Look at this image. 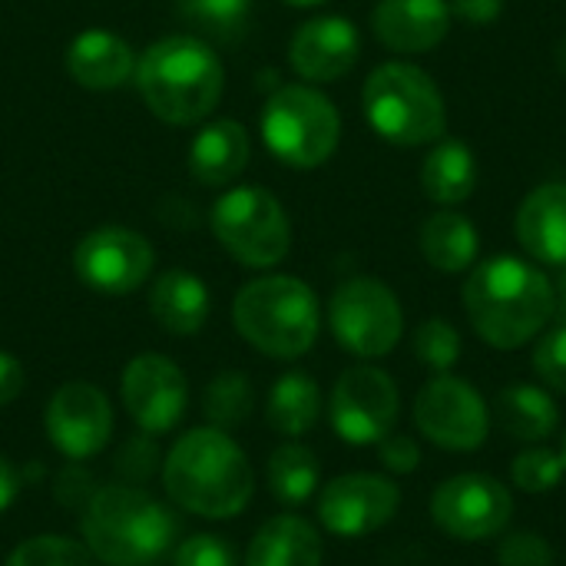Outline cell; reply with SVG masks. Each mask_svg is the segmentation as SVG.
Here are the masks:
<instances>
[{
    "label": "cell",
    "mask_w": 566,
    "mask_h": 566,
    "mask_svg": "<svg viewBox=\"0 0 566 566\" xmlns=\"http://www.w3.org/2000/svg\"><path fill=\"white\" fill-rule=\"evenodd\" d=\"M418 431L444 451H478L488 441V405L478 388L454 375H434L415 401Z\"/></svg>",
    "instance_id": "cell-11"
},
{
    "label": "cell",
    "mask_w": 566,
    "mask_h": 566,
    "mask_svg": "<svg viewBox=\"0 0 566 566\" xmlns=\"http://www.w3.org/2000/svg\"><path fill=\"white\" fill-rule=\"evenodd\" d=\"M176 566H239V557L226 537L216 534H196L182 541L172 554Z\"/></svg>",
    "instance_id": "cell-35"
},
{
    "label": "cell",
    "mask_w": 566,
    "mask_h": 566,
    "mask_svg": "<svg viewBox=\"0 0 566 566\" xmlns=\"http://www.w3.org/2000/svg\"><path fill=\"white\" fill-rule=\"evenodd\" d=\"M424 196L438 206H458L471 199L478 186V163L474 153L458 139H438V146L424 156L421 166Z\"/></svg>",
    "instance_id": "cell-25"
},
{
    "label": "cell",
    "mask_w": 566,
    "mask_h": 566,
    "mask_svg": "<svg viewBox=\"0 0 566 566\" xmlns=\"http://www.w3.org/2000/svg\"><path fill=\"white\" fill-rule=\"evenodd\" d=\"M325 547L318 531L292 514L262 524L245 551V566H322Z\"/></svg>",
    "instance_id": "cell-23"
},
{
    "label": "cell",
    "mask_w": 566,
    "mask_h": 566,
    "mask_svg": "<svg viewBox=\"0 0 566 566\" xmlns=\"http://www.w3.org/2000/svg\"><path fill=\"white\" fill-rule=\"evenodd\" d=\"M70 76L86 90H116L136 73L133 46L109 30H83L66 50Z\"/></svg>",
    "instance_id": "cell-20"
},
{
    "label": "cell",
    "mask_w": 566,
    "mask_h": 566,
    "mask_svg": "<svg viewBox=\"0 0 566 566\" xmlns=\"http://www.w3.org/2000/svg\"><path fill=\"white\" fill-rule=\"evenodd\" d=\"M235 332L269 358H302L322 328L315 292L292 275H265L249 282L232 302Z\"/></svg>",
    "instance_id": "cell-5"
},
{
    "label": "cell",
    "mask_w": 566,
    "mask_h": 566,
    "mask_svg": "<svg viewBox=\"0 0 566 566\" xmlns=\"http://www.w3.org/2000/svg\"><path fill=\"white\" fill-rule=\"evenodd\" d=\"M23 385H27L23 365L10 352H0V408L13 405L23 395Z\"/></svg>",
    "instance_id": "cell-39"
},
{
    "label": "cell",
    "mask_w": 566,
    "mask_h": 566,
    "mask_svg": "<svg viewBox=\"0 0 566 566\" xmlns=\"http://www.w3.org/2000/svg\"><path fill=\"white\" fill-rule=\"evenodd\" d=\"M554 318H557V325H566V265L560 282L554 285Z\"/></svg>",
    "instance_id": "cell-42"
},
{
    "label": "cell",
    "mask_w": 566,
    "mask_h": 566,
    "mask_svg": "<svg viewBox=\"0 0 566 566\" xmlns=\"http://www.w3.org/2000/svg\"><path fill=\"white\" fill-rule=\"evenodd\" d=\"M514 494L491 474H458L431 497V521L454 541L478 544L507 531Z\"/></svg>",
    "instance_id": "cell-10"
},
{
    "label": "cell",
    "mask_w": 566,
    "mask_h": 566,
    "mask_svg": "<svg viewBox=\"0 0 566 566\" xmlns=\"http://www.w3.org/2000/svg\"><path fill=\"white\" fill-rule=\"evenodd\" d=\"M328 322L338 345L358 358H381L395 352L405 332V315L395 292L378 279H348L335 289Z\"/></svg>",
    "instance_id": "cell-9"
},
{
    "label": "cell",
    "mask_w": 566,
    "mask_h": 566,
    "mask_svg": "<svg viewBox=\"0 0 566 566\" xmlns=\"http://www.w3.org/2000/svg\"><path fill=\"white\" fill-rule=\"evenodd\" d=\"M534 371L547 388L566 395V325H554L551 332H544L534 348Z\"/></svg>",
    "instance_id": "cell-34"
},
{
    "label": "cell",
    "mask_w": 566,
    "mask_h": 566,
    "mask_svg": "<svg viewBox=\"0 0 566 566\" xmlns=\"http://www.w3.org/2000/svg\"><path fill=\"white\" fill-rule=\"evenodd\" d=\"M136 86L153 116L169 126H192L216 109L226 73L206 40L172 33L149 43L136 60Z\"/></svg>",
    "instance_id": "cell-3"
},
{
    "label": "cell",
    "mask_w": 566,
    "mask_h": 566,
    "mask_svg": "<svg viewBox=\"0 0 566 566\" xmlns=\"http://www.w3.org/2000/svg\"><path fill=\"white\" fill-rule=\"evenodd\" d=\"M318 415H322V391L312 375L289 371L272 385L265 418H269V428L279 431L282 438L308 434L315 428Z\"/></svg>",
    "instance_id": "cell-26"
},
{
    "label": "cell",
    "mask_w": 566,
    "mask_h": 566,
    "mask_svg": "<svg viewBox=\"0 0 566 566\" xmlns=\"http://www.w3.org/2000/svg\"><path fill=\"white\" fill-rule=\"evenodd\" d=\"M342 136L335 103L302 83L282 86L262 109V139L269 153L292 169H315L332 159Z\"/></svg>",
    "instance_id": "cell-7"
},
{
    "label": "cell",
    "mask_w": 566,
    "mask_h": 566,
    "mask_svg": "<svg viewBox=\"0 0 566 566\" xmlns=\"http://www.w3.org/2000/svg\"><path fill=\"white\" fill-rule=\"evenodd\" d=\"M361 53V36L345 17H315L302 23L289 43L292 70L308 83L342 80Z\"/></svg>",
    "instance_id": "cell-17"
},
{
    "label": "cell",
    "mask_w": 566,
    "mask_h": 566,
    "mask_svg": "<svg viewBox=\"0 0 566 566\" xmlns=\"http://www.w3.org/2000/svg\"><path fill=\"white\" fill-rule=\"evenodd\" d=\"M212 232L222 249L249 269H272L292 249L289 216L262 186L229 189L212 206Z\"/></svg>",
    "instance_id": "cell-8"
},
{
    "label": "cell",
    "mask_w": 566,
    "mask_h": 566,
    "mask_svg": "<svg viewBox=\"0 0 566 566\" xmlns=\"http://www.w3.org/2000/svg\"><path fill=\"white\" fill-rule=\"evenodd\" d=\"M83 544L106 566H146L176 541V517L136 484L93 491L83 507Z\"/></svg>",
    "instance_id": "cell-4"
},
{
    "label": "cell",
    "mask_w": 566,
    "mask_h": 566,
    "mask_svg": "<svg viewBox=\"0 0 566 566\" xmlns=\"http://www.w3.org/2000/svg\"><path fill=\"white\" fill-rule=\"evenodd\" d=\"M318 458L305 444H282L269 458V488L282 504H305L318 491Z\"/></svg>",
    "instance_id": "cell-28"
},
{
    "label": "cell",
    "mask_w": 566,
    "mask_h": 566,
    "mask_svg": "<svg viewBox=\"0 0 566 566\" xmlns=\"http://www.w3.org/2000/svg\"><path fill=\"white\" fill-rule=\"evenodd\" d=\"M464 308L488 345L511 352L537 338L554 318V282L524 259L497 255L468 275Z\"/></svg>",
    "instance_id": "cell-2"
},
{
    "label": "cell",
    "mask_w": 566,
    "mask_h": 566,
    "mask_svg": "<svg viewBox=\"0 0 566 566\" xmlns=\"http://www.w3.org/2000/svg\"><path fill=\"white\" fill-rule=\"evenodd\" d=\"M564 474V458L551 448H527L511 464V478L524 494H551Z\"/></svg>",
    "instance_id": "cell-33"
},
{
    "label": "cell",
    "mask_w": 566,
    "mask_h": 566,
    "mask_svg": "<svg viewBox=\"0 0 566 566\" xmlns=\"http://www.w3.org/2000/svg\"><path fill=\"white\" fill-rule=\"evenodd\" d=\"M146 566H153V564H146Z\"/></svg>",
    "instance_id": "cell-46"
},
{
    "label": "cell",
    "mask_w": 566,
    "mask_h": 566,
    "mask_svg": "<svg viewBox=\"0 0 566 566\" xmlns=\"http://www.w3.org/2000/svg\"><path fill=\"white\" fill-rule=\"evenodd\" d=\"M560 458H564V468H566V438H564V444H560Z\"/></svg>",
    "instance_id": "cell-45"
},
{
    "label": "cell",
    "mask_w": 566,
    "mask_h": 566,
    "mask_svg": "<svg viewBox=\"0 0 566 566\" xmlns=\"http://www.w3.org/2000/svg\"><path fill=\"white\" fill-rule=\"evenodd\" d=\"M401 491L381 474H342L318 497V521L335 537H365L391 524Z\"/></svg>",
    "instance_id": "cell-16"
},
{
    "label": "cell",
    "mask_w": 566,
    "mask_h": 566,
    "mask_svg": "<svg viewBox=\"0 0 566 566\" xmlns=\"http://www.w3.org/2000/svg\"><path fill=\"white\" fill-rule=\"evenodd\" d=\"M497 560L501 566H554V547L534 531H517L504 537Z\"/></svg>",
    "instance_id": "cell-36"
},
{
    "label": "cell",
    "mask_w": 566,
    "mask_h": 566,
    "mask_svg": "<svg viewBox=\"0 0 566 566\" xmlns=\"http://www.w3.org/2000/svg\"><path fill=\"white\" fill-rule=\"evenodd\" d=\"M398 385L388 371L375 365H355L348 368L332 391V428L345 444L365 448L378 444L385 434H391L398 421Z\"/></svg>",
    "instance_id": "cell-12"
},
{
    "label": "cell",
    "mask_w": 566,
    "mask_h": 566,
    "mask_svg": "<svg viewBox=\"0 0 566 566\" xmlns=\"http://www.w3.org/2000/svg\"><path fill=\"white\" fill-rule=\"evenodd\" d=\"M494 411H497L504 434H511L524 444L547 441L560 424V411H557L554 398L537 385H507L497 395Z\"/></svg>",
    "instance_id": "cell-24"
},
{
    "label": "cell",
    "mask_w": 566,
    "mask_h": 566,
    "mask_svg": "<svg viewBox=\"0 0 566 566\" xmlns=\"http://www.w3.org/2000/svg\"><path fill=\"white\" fill-rule=\"evenodd\" d=\"M448 0H378L371 10L375 36L395 53H428L451 30Z\"/></svg>",
    "instance_id": "cell-18"
},
{
    "label": "cell",
    "mask_w": 566,
    "mask_h": 566,
    "mask_svg": "<svg viewBox=\"0 0 566 566\" xmlns=\"http://www.w3.org/2000/svg\"><path fill=\"white\" fill-rule=\"evenodd\" d=\"M166 494L189 514L229 521L242 514L255 491V474L245 451L219 428H192L182 434L163 464Z\"/></svg>",
    "instance_id": "cell-1"
},
{
    "label": "cell",
    "mask_w": 566,
    "mask_h": 566,
    "mask_svg": "<svg viewBox=\"0 0 566 566\" xmlns=\"http://www.w3.org/2000/svg\"><path fill=\"white\" fill-rule=\"evenodd\" d=\"M43 424H46L50 444L63 458L86 461L106 448L113 434V408H109V398L96 385L66 381L46 401Z\"/></svg>",
    "instance_id": "cell-14"
},
{
    "label": "cell",
    "mask_w": 566,
    "mask_h": 566,
    "mask_svg": "<svg viewBox=\"0 0 566 566\" xmlns=\"http://www.w3.org/2000/svg\"><path fill=\"white\" fill-rule=\"evenodd\" d=\"M17 494H20V474L7 458H0V514L17 501Z\"/></svg>",
    "instance_id": "cell-41"
},
{
    "label": "cell",
    "mask_w": 566,
    "mask_h": 566,
    "mask_svg": "<svg viewBox=\"0 0 566 566\" xmlns=\"http://www.w3.org/2000/svg\"><path fill=\"white\" fill-rule=\"evenodd\" d=\"M252 408H255V391H252V381L242 371H219L206 385L202 411H206L212 428H219V431L239 428V424L249 421Z\"/></svg>",
    "instance_id": "cell-29"
},
{
    "label": "cell",
    "mask_w": 566,
    "mask_h": 566,
    "mask_svg": "<svg viewBox=\"0 0 566 566\" xmlns=\"http://www.w3.org/2000/svg\"><path fill=\"white\" fill-rule=\"evenodd\" d=\"M415 355L434 375H448L461 358V335L444 318H428L415 332Z\"/></svg>",
    "instance_id": "cell-32"
},
{
    "label": "cell",
    "mask_w": 566,
    "mask_h": 566,
    "mask_svg": "<svg viewBox=\"0 0 566 566\" xmlns=\"http://www.w3.org/2000/svg\"><path fill=\"white\" fill-rule=\"evenodd\" d=\"M249 133L235 119L206 123L189 143V172L202 186H229L249 166Z\"/></svg>",
    "instance_id": "cell-21"
},
{
    "label": "cell",
    "mask_w": 566,
    "mask_h": 566,
    "mask_svg": "<svg viewBox=\"0 0 566 566\" xmlns=\"http://www.w3.org/2000/svg\"><path fill=\"white\" fill-rule=\"evenodd\" d=\"M249 10H252V0H179V13L219 40L242 36L249 23Z\"/></svg>",
    "instance_id": "cell-30"
},
{
    "label": "cell",
    "mask_w": 566,
    "mask_h": 566,
    "mask_svg": "<svg viewBox=\"0 0 566 566\" xmlns=\"http://www.w3.org/2000/svg\"><path fill=\"white\" fill-rule=\"evenodd\" d=\"M123 405L146 434L172 431L189 405V381L166 355H139L123 368Z\"/></svg>",
    "instance_id": "cell-15"
},
{
    "label": "cell",
    "mask_w": 566,
    "mask_h": 566,
    "mask_svg": "<svg viewBox=\"0 0 566 566\" xmlns=\"http://www.w3.org/2000/svg\"><path fill=\"white\" fill-rule=\"evenodd\" d=\"M361 106L371 129L395 146L438 143L448 126L444 96L434 80L415 63H381L361 90Z\"/></svg>",
    "instance_id": "cell-6"
},
{
    "label": "cell",
    "mask_w": 566,
    "mask_h": 566,
    "mask_svg": "<svg viewBox=\"0 0 566 566\" xmlns=\"http://www.w3.org/2000/svg\"><path fill=\"white\" fill-rule=\"evenodd\" d=\"M7 566H96V557L86 551V544H76L60 534H40L23 541Z\"/></svg>",
    "instance_id": "cell-31"
},
{
    "label": "cell",
    "mask_w": 566,
    "mask_h": 566,
    "mask_svg": "<svg viewBox=\"0 0 566 566\" xmlns=\"http://www.w3.org/2000/svg\"><path fill=\"white\" fill-rule=\"evenodd\" d=\"M557 70L566 76V36L560 40V46H557Z\"/></svg>",
    "instance_id": "cell-43"
},
{
    "label": "cell",
    "mask_w": 566,
    "mask_h": 566,
    "mask_svg": "<svg viewBox=\"0 0 566 566\" xmlns=\"http://www.w3.org/2000/svg\"><path fill=\"white\" fill-rule=\"evenodd\" d=\"M421 252L438 272H464L478 259V229L458 212H434L421 229Z\"/></svg>",
    "instance_id": "cell-27"
},
{
    "label": "cell",
    "mask_w": 566,
    "mask_h": 566,
    "mask_svg": "<svg viewBox=\"0 0 566 566\" xmlns=\"http://www.w3.org/2000/svg\"><path fill=\"white\" fill-rule=\"evenodd\" d=\"M378 458L395 474H411L421 464V451L408 434H385L378 441Z\"/></svg>",
    "instance_id": "cell-37"
},
{
    "label": "cell",
    "mask_w": 566,
    "mask_h": 566,
    "mask_svg": "<svg viewBox=\"0 0 566 566\" xmlns=\"http://www.w3.org/2000/svg\"><path fill=\"white\" fill-rule=\"evenodd\" d=\"M153 245L146 235L119 226H103L86 232L73 249L76 279L99 295H129L153 272Z\"/></svg>",
    "instance_id": "cell-13"
},
{
    "label": "cell",
    "mask_w": 566,
    "mask_h": 566,
    "mask_svg": "<svg viewBox=\"0 0 566 566\" xmlns=\"http://www.w3.org/2000/svg\"><path fill=\"white\" fill-rule=\"evenodd\" d=\"M451 13L474 27H488L504 13V0H451Z\"/></svg>",
    "instance_id": "cell-40"
},
{
    "label": "cell",
    "mask_w": 566,
    "mask_h": 566,
    "mask_svg": "<svg viewBox=\"0 0 566 566\" xmlns=\"http://www.w3.org/2000/svg\"><path fill=\"white\" fill-rule=\"evenodd\" d=\"M153 461H156V451H153L149 438H139V441L126 444V451L119 454V471H123L126 478L143 481V478L153 471Z\"/></svg>",
    "instance_id": "cell-38"
},
{
    "label": "cell",
    "mask_w": 566,
    "mask_h": 566,
    "mask_svg": "<svg viewBox=\"0 0 566 566\" xmlns=\"http://www.w3.org/2000/svg\"><path fill=\"white\" fill-rule=\"evenodd\" d=\"M212 298L199 275L186 269L163 272L149 289V312L169 335H196L209 318Z\"/></svg>",
    "instance_id": "cell-22"
},
{
    "label": "cell",
    "mask_w": 566,
    "mask_h": 566,
    "mask_svg": "<svg viewBox=\"0 0 566 566\" xmlns=\"http://www.w3.org/2000/svg\"><path fill=\"white\" fill-rule=\"evenodd\" d=\"M289 7H318V3H325V0H285Z\"/></svg>",
    "instance_id": "cell-44"
},
{
    "label": "cell",
    "mask_w": 566,
    "mask_h": 566,
    "mask_svg": "<svg viewBox=\"0 0 566 566\" xmlns=\"http://www.w3.org/2000/svg\"><path fill=\"white\" fill-rule=\"evenodd\" d=\"M517 239L524 252L544 265H566V186L534 189L517 212Z\"/></svg>",
    "instance_id": "cell-19"
}]
</instances>
